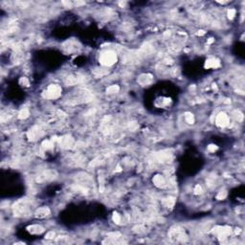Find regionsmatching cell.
<instances>
[{
    "label": "cell",
    "mask_w": 245,
    "mask_h": 245,
    "mask_svg": "<svg viewBox=\"0 0 245 245\" xmlns=\"http://www.w3.org/2000/svg\"><path fill=\"white\" fill-rule=\"evenodd\" d=\"M27 230L32 235H40L41 233L44 232V228L42 227V226L39 225V224H34V225L29 226V227L27 228Z\"/></svg>",
    "instance_id": "7"
},
{
    "label": "cell",
    "mask_w": 245,
    "mask_h": 245,
    "mask_svg": "<svg viewBox=\"0 0 245 245\" xmlns=\"http://www.w3.org/2000/svg\"><path fill=\"white\" fill-rule=\"evenodd\" d=\"M40 136H41V129L39 126H34L28 132V137L31 140H35Z\"/></svg>",
    "instance_id": "5"
},
{
    "label": "cell",
    "mask_w": 245,
    "mask_h": 245,
    "mask_svg": "<svg viewBox=\"0 0 245 245\" xmlns=\"http://www.w3.org/2000/svg\"><path fill=\"white\" fill-rule=\"evenodd\" d=\"M117 60H118L117 54L112 50H107L102 53V55L100 56L99 61L103 66L109 67L112 66L113 64H115L117 62Z\"/></svg>",
    "instance_id": "1"
},
{
    "label": "cell",
    "mask_w": 245,
    "mask_h": 245,
    "mask_svg": "<svg viewBox=\"0 0 245 245\" xmlns=\"http://www.w3.org/2000/svg\"><path fill=\"white\" fill-rule=\"evenodd\" d=\"M152 82V75H142V76H140V79H139V83L140 84L142 85H148L150 84Z\"/></svg>",
    "instance_id": "10"
},
{
    "label": "cell",
    "mask_w": 245,
    "mask_h": 245,
    "mask_svg": "<svg viewBox=\"0 0 245 245\" xmlns=\"http://www.w3.org/2000/svg\"><path fill=\"white\" fill-rule=\"evenodd\" d=\"M208 149L210 150V152H215L216 150L217 149V146H215V145H210V146H208Z\"/></svg>",
    "instance_id": "18"
},
{
    "label": "cell",
    "mask_w": 245,
    "mask_h": 245,
    "mask_svg": "<svg viewBox=\"0 0 245 245\" xmlns=\"http://www.w3.org/2000/svg\"><path fill=\"white\" fill-rule=\"evenodd\" d=\"M61 95V87L58 84H50L46 87V89L43 91L42 96L45 99L48 100H54L58 99Z\"/></svg>",
    "instance_id": "2"
},
{
    "label": "cell",
    "mask_w": 245,
    "mask_h": 245,
    "mask_svg": "<svg viewBox=\"0 0 245 245\" xmlns=\"http://www.w3.org/2000/svg\"><path fill=\"white\" fill-rule=\"evenodd\" d=\"M113 220H114V222H115V223L119 224V223L121 222L122 218H121V216H120V215H119V214H114V215H113Z\"/></svg>",
    "instance_id": "14"
},
{
    "label": "cell",
    "mask_w": 245,
    "mask_h": 245,
    "mask_svg": "<svg viewBox=\"0 0 245 245\" xmlns=\"http://www.w3.org/2000/svg\"><path fill=\"white\" fill-rule=\"evenodd\" d=\"M119 91V86L118 85H111L106 89V92L108 94H112V93H117Z\"/></svg>",
    "instance_id": "13"
},
{
    "label": "cell",
    "mask_w": 245,
    "mask_h": 245,
    "mask_svg": "<svg viewBox=\"0 0 245 245\" xmlns=\"http://www.w3.org/2000/svg\"><path fill=\"white\" fill-rule=\"evenodd\" d=\"M236 10L235 9H230L229 11H228V17L230 18V19H233V18L235 17V15H236Z\"/></svg>",
    "instance_id": "15"
},
{
    "label": "cell",
    "mask_w": 245,
    "mask_h": 245,
    "mask_svg": "<svg viewBox=\"0 0 245 245\" xmlns=\"http://www.w3.org/2000/svg\"><path fill=\"white\" fill-rule=\"evenodd\" d=\"M216 123L218 126L220 127H224V126H227L229 125V117L226 113H219V114L216 116Z\"/></svg>",
    "instance_id": "3"
},
{
    "label": "cell",
    "mask_w": 245,
    "mask_h": 245,
    "mask_svg": "<svg viewBox=\"0 0 245 245\" xmlns=\"http://www.w3.org/2000/svg\"><path fill=\"white\" fill-rule=\"evenodd\" d=\"M29 110L27 109V108H23L20 112H19V114H18V118L19 119H26V118H28L29 117Z\"/></svg>",
    "instance_id": "11"
},
{
    "label": "cell",
    "mask_w": 245,
    "mask_h": 245,
    "mask_svg": "<svg viewBox=\"0 0 245 245\" xmlns=\"http://www.w3.org/2000/svg\"><path fill=\"white\" fill-rule=\"evenodd\" d=\"M214 233L218 237H226L231 234V228L227 227V226H220V227L216 228L214 230Z\"/></svg>",
    "instance_id": "4"
},
{
    "label": "cell",
    "mask_w": 245,
    "mask_h": 245,
    "mask_svg": "<svg viewBox=\"0 0 245 245\" xmlns=\"http://www.w3.org/2000/svg\"><path fill=\"white\" fill-rule=\"evenodd\" d=\"M220 66V62L218 60L215 59V58H212V59H209L207 60L206 62H205V68H212V69H216L217 67Z\"/></svg>",
    "instance_id": "9"
},
{
    "label": "cell",
    "mask_w": 245,
    "mask_h": 245,
    "mask_svg": "<svg viewBox=\"0 0 245 245\" xmlns=\"http://www.w3.org/2000/svg\"><path fill=\"white\" fill-rule=\"evenodd\" d=\"M201 191H202L201 186H200V185H196L195 188H194V192H195V194H200Z\"/></svg>",
    "instance_id": "19"
},
{
    "label": "cell",
    "mask_w": 245,
    "mask_h": 245,
    "mask_svg": "<svg viewBox=\"0 0 245 245\" xmlns=\"http://www.w3.org/2000/svg\"><path fill=\"white\" fill-rule=\"evenodd\" d=\"M152 182L153 184L157 187V188H164L166 187L167 185V181H166V178L161 175V174H157L153 177L152 179Z\"/></svg>",
    "instance_id": "6"
},
{
    "label": "cell",
    "mask_w": 245,
    "mask_h": 245,
    "mask_svg": "<svg viewBox=\"0 0 245 245\" xmlns=\"http://www.w3.org/2000/svg\"><path fill=\"white\" fill-rule=\"evenodd\" d=\"M49 215H50V210L48 207H41V208L37 209L35 213V217H39V218H44Z\"/></svg>",
    "instance_id": "8"
},
{
    "label": "cell",
    "mask_w": 245,
    "mask_h": 245,
    "mask_svg": "<svg viewBox=\"0 0 245 245\" xmlns=\"http://www.w3.org/2000/svg\"><path fill=\"white\" fill-rule=\"evenodd\" d=\"M19 83H20V84H22V85H24V86H29V84H30L29 81H28L26 78H21L20 81H19Z\"/></svg>",
    "instance_id": "16"
},
{
    "label": "cell",
    "mask_w": 245,
    "mask_h": 245,
    "mask_svg": "<svg viewBox=\"0 0 245 245\" xmlns=\"http://www.w3.org/2000/svg\"><path fill=\"white\" fill-rule=\"evenodd\" d=\"M185 120H186V122L187 123H189V124H194V115L192 114V113H186L185 114Z\"/></svg>",
    "instance_id": "12"
},
{
    "label": "cell",
    "mask_w": 245,
    "mask_h": 245,
    "mask_svg": "<svg viewBox=\"0 0 245 245\" xmlns=\"http://www.w3.org/2000/svg\"><path fill=\"white\" fill-rule=\"evenodd\" d=\"M226 194H226V192H225V191H220V192H219V194H217L216 198H217V199H223V198H225V197H226Z\"/></svg>",
    "instance_id": "17"
}]
</instances>
